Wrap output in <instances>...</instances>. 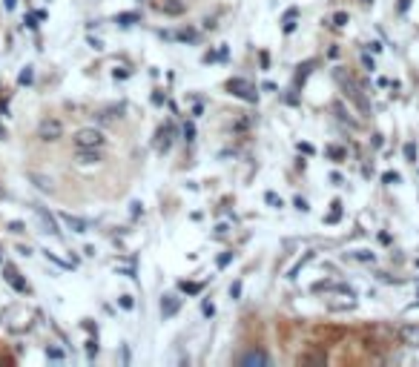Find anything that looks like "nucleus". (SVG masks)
Masks as SVG:
<instances>
[{
	"label": "nucleus",
	"instance_id": "obj_30",
	"mask_svg": "<svg viewBox=\"0 0 419 367\" xmlns=\"http://www.w3.org/2000/svg\"><path fill=\"white\" fill-rule=\"evenodd\" d=\"M87 353H89V358L98 353V344H95V339H89V341H87Z\"/></svg>",
	"mask_w": 419,
	"mask_h": 367
},
{
	"label": "nucleus",
	"instance_id": "obj_33",
	"mask_svg": "<svg viewBox=\"0 0 419 367\" xmlns=\"http://www.w3.org/2000/svg\"><path fill=\"white\" fill-rule=\"evenodd\" d=\"M9 230H12V233H23V230H26V227H23V224H21V221H12V224H9Z\"/></svg>",
	"mask_w": 419,
	"mask_h": 367
},
{
	"label": "nucleus",
	"instance_id": "obj_26",
	"mask_svg": "<svg viewBox=\"0 0 419 367\" xmlns=\"http://www.w3.org/2000/svg\"><path fill=\"white\" fill-rule=\"evenodd\" d=\"M46 356H49L52 361H60V358H63V350H58V347H49V350H46Z\"/></svg>",
	"mask_w": 419,
	"mask_h": 367
},
{
	"label": "nucleus",
	"instance_id": "obj_22",
	"mask_svg": "<svg viewBox=\"0 0 419 367\" xmlns=\"http://www.w3.org/2000/svg\"><path fill=\"white\" fill-rule=\"evenodd\" d=\"M230 296H233V299H241V281H233V284H230Z\"/></svg>",
	"mask_w": 419,
	"mask_h": 367
},
{
	"label": "nucleus",
	"instance_id": "obj_15",
	"mask_svg": "<svg viewBox=\"0 0 419 367\" xmlns=\"http://www.w3.org/2000/svg\"><path fill=\"white\" fill-rule=\"evenodd\" d=\"M81 161L84 164H95V161H101V153L98 150H81Z\"/></svg>",
	"mask_w": 419,
	"mask_h": 367
},
{
	"label": "nucleus",
	"instance_id": "obj_11",
	"mask_svg": "<svg viewBox=\"0 0 419 367\" xmlns=\"http://www.w3.org/2000/svg\"><path fill=\"white\" fill-rule=\"evenodd\" d=\"M138 21H141V18H138V12H121V15H115V23H121V26H132Z\"/></svg>",
	"mask_w": 419,
	"mask_h": 367
},
{
	"label": "nucleus",
	"instance_id": "obj_13",
	"mask_svg": "<svg viewBox=\"0 0 419 367\" xmlns=\"http://www.w3.org/2000/svg\"><path fill=\"white\" fill-rule=\"evenodd\" d=\"M38 215H40V221H43V227H46V233H52V236H58V227H55V218L52 215H46L40 207H38Z\"/></svg>",
	"mask_w": 419,
	"mask_h": 367
},
{
	"label": "nucleus",
	"instance_id": "obj_14",
	"mask_svg": "<svg viewBox=\"0 0 419 367\" xmlns=\"http://www.w3.org/2000/svg\"><path fill=\"white\" fill-rule=\"evenodd\" d=\"M161 9L167 15H181L184 12V4H178V0H167V4H161Z\"/></svg>",
	"mask_w": 419,
	"mask_h": 367
},
{
	"label": "nucleus",
	"instance_id": "obj_28",
	"mask_svg": "<svg viewBox=\"0 0 419 367\" xmlns=\"http://www.w3.org/2000/svg\"><path fill=\"white\" fill-rule=\"evenodd\" d=\"M184 138L187 141H195V126L192 124H184Z\"/></svg>",
	"mask_w": 419,
	"mask_h": 367
},
{
	"label": "nucleus",
	"instance_id": "obj_2",
	"mask_svg": "<svg viewBox=\"0 0 419 367\" xmlns=\"http://www.w3.org/2000/svg\"><path fill=\"white\" fill-rule=\"evenodd\" d=\"M227 89H230V95H236V98H241V101H247V104H256V89L247 84V81H241V78H233L230 84H227Z\"/></svg>",
	"mask_w": 419,
	"mask_h": 367
},
{
	"label": "nucleus",
	"instance_id": "obj_18",
	"mask_svg": "<svg viewBox=\"0 0 419 367\" xmlns=\"http://www.w3.org/2000/svg\"><path fill=\"white\" fill-rule=\"evenodd\" d=\"M327 155L333 161H344V150H342V146H327Z\"/></svg>",
	"mask_w": 419,
	"mask_h": 367
},
{
	"label": "nucleus",
	"instance_id": "obj_24",
	"mask_svg": "<svg viewBox=\"0 0 419 367\" xmlns=\"http://www.w3.org/2000/svg\"><path fill=\"white\" fill-rule=\"evenodd\" d=\"M351 258H357V261H374V253H365V250H359V253H354Z\"/></svg>",
	"mask_w": 419,
	"mask_h": 367
},
{
	"label": "nucleus",
	"instance_id": "obj_38",
	"mask_svg": "<svg viewBox=\"0 0 419 367\" xmlns=\"http://www.w3.org/2000/svg\"><path fill=\"white\" fill-rule=\"evenodd\" d=\"M365 4H374V0H365Z\"/></svg>",
	"mask_w": 419,
	"mask_h": 367
},
{
	"label": "nucleus",
	"instance_id": "obj_36",
	"mask_svg": "<svg viewBox=\"0 0 419 367\" xmlns=\"http://www.w3.org/2000/svg\"><path fill=\"white\" fill-rule=\"evenodd\" d=\"M0 138H6V129L4 126H0Z\"/></svg>",
	"mask_w": 419,
	"mask_h": 367
},
{
	"label": "nucleus",
	"instance_id": "obj_5",
	"mask_svg": "<svg viewBox=\"0 0 419 367\" xmlns=\"http://www.w3.org/2000/svg\"><path fill=\"white\" fill-rule=\"evenodd\" d=\"M399 339H402L408 347H419V324H405V327H399Z\"/></svg>",
	"mask_w": 419,
	"mask_h": 367
},
{
	"label": "nucleus",
	"instance_id": "obj_7",
	"mask_svg": "<svg viewBox=\"0 0 419 367\" xmlns=\"http://www.w3.org/2000/svg\"><path fill=\"white\" fill-rule=\"evenodd\" d=\"M178 307H181V299L178 296H164L161 299V316L164 319H173L178 313Z\"/></svg>",
	"mask_w": 419,
	"mask_h": 367
},
{
	"label": "nucleus",
	"instance_id": "obj_34",
	"mask_svg": "<svg viewBox=\"0 0 419 367\" xmlns=\"http://www.w3.org/2000/svg\"><path fill=\"white\" fill-rule=\"evenodd\" d=\"M299 150H302L305 155H313V146H310V143H299Z\"/></svg>",
	"mask_w": 419,
	"mask_h": 367
},
{
	"label": "nucleus",
	"instance_id": "obj_20",
	"mask_svg": "<svg viewBox=\"0 0 419 367\" xmlns=\"http://www.w3.org/2000/svg\"><path fill=\"white\" fill-rule=\"evenodd\" d=\"M347 21H351V18H347V12H336L333 15V26H347Z\"/></svg>",
	"mask_w": 419,
	"mask_h": 367
},
{
	"label": "nucleus",
	"instance_id": "obj_21",
	"mask_svg": "<svg viewBox=\"0 0 419 367\" xmlns=\"http://www.w3.org/2000/svg\"><path fill=\"white\" fill-rule=\"evenodd\" d=\"M18 84H23V87H26V84H32V66H26V69L21 72V78H18Z\"/></svg>",
	"mask_w": 419,
	"mask_h": 367
},
{
	"label": "nucleus",
	"instance_id": "obj_19",
	"mask_svg": "<svg viewBox=\"0 0 419 367\" xmlns=\"http://www.w3.org/2000/svg\"><path fill=\"white\" fill-rule=\"evenodd\" d=\"M264 201H267L270 207H276V209H278V207H285V204H282V198H278L276 192H267V195H264Z\"/></svg>",
	"mask_w": 419,
	"mask_h": 367
},
{
	"label": "nucleus",
	"instance_id": "obj_8",
	"mask_svg": "<svg viewBox=\"0 0 419 367\" xmlns=\"http://www.w3.org/2000/svg\"><path fill=\"white\" fill-rule=\"evenodd\" d=\"M4 278H6V281H9V284L18 290V292H29V284H26V281H23V278H21V275L12 270V267H4Z\"/></svg>",
	"mask_w": 419,
	"mask_h": 367
},
{
	"label": "nucleus",
	"instance_id": "obj_10",
	"mask_svg": "<svg viewBox=\"0 0 419 367\" xmlns=\"http://www.w3.org/2000/svg\"><path fill=\"white\" fill-rule=\"evenodd\" d=\"M342 218V201H333L330 204V212H327V218H325V224H336Z\"/></svg>",
	"mask_w": 419,
	"mask_h": 367
},
{
	"label": "nucleus",
	"instance_id": "obj_27",
	"mask_svg": "<svg viewBox=\"0 0 419 367\" xmlns=\"http://www.w3.org/2000/svg\"><path fill=\"white\" fill-rule=\"evenodd\" d=\"M201 313H204L207 319H210V316H213V313H216V307H213V302H204V305H201Z\"/></svg>",
	"mask_w": 419,
	"mask_h": 367
},
{
	"label": "nucleus",
	"instance_id": "obj_4",
	"mask_svg": "<svg viewBox=\"0 0 419 367\" xmlns=\"http://www.w3.org/2000/svg\"><path fill=\"white\" fill-rule=\"evenodd\" d=\"M60 132H63L60 121H43V124H40V138H43V141H58Z\"/></svg>",
	"mask_w": 419,
	"mask_h": 367
},
{
	"label": "nucleus",
	"instance_id": "obj_16",
	"mask_svg": "<svg viewBox=\"0 0 419 367\" xmlns=\"http://www.w3.org/2000/svg\"><path fill=\"white\" fill-rule=\"evenodd\" d=\"M181 290L190 292V296H198V292H201V284H195V281H181Z\"/></svg>",
	"mask_w": 419,
	"mask_h": 367
},
{
	"label": "nucleus",
	"instance_id": "obj_39",
	"mask_svg": "<svg viewBox=\"0 0 419 367\" xmlns=\"http://www.w3.org/2000/svg\"><path fill=\"white\" fill-rule=\"evenodd\" d=\"M0 264H4V258H0Z\"/></svg>",
	"mask_w": 419,
	"mask_h": 367
},
{
	"label": "nucleus",
	"instance_id": "obj_12",
	"mask_svg": "<svg viewBox=\"0 0 419 367\" xmlns=\"http://www.w3.org/2000/svg\"><path fill=\"white\" fill-rule=\"evenodd\" d=\"M296 18H299V9L290 6V9L285 12V32H293V29H296Z\"/></svg>",
	"mask_w": 419,
	"mask_h": 367
},
{
	"label": "nucleus",
	"instance_id": "obj_31",
	"mask_svg": "<svg viewBox=\"0 0 419 367\" xmlns=\"http://www.w3.org/2000/svg\"><path fill=\"white\" fill-rule=\"evenodd\" d=\"M259 60H261V69H270V55H267V52H261Z\"/></svg>",
	"mask_w": 419,
	"mask_h": 367
},
{
	"label": "nucleus",
	"instance_id": "obj_29",
	"mask_svg": "<svg viewBox=\"0 0 419 367\" xmlns=\"http://www.w3.org/2000/svg\"><path fill=\"white\" fill-rule=\"evenodd\" d=\"M233 261V253H224V256H219V267H227Z\"/></svg>",
	"mask_w": 419,
	"mask_h": 367
},
{
	"label": "nucleus",
	"instance_id": "obj_35",
	"mask_svg": "<svg viewBox=\"0 0 419 367\" xmlns=\"http://www.w3.org/2000/svg\"><path fill=\"white\" fill-rule=\"evenodd\" d=\"M15 4H18V0H6V9L12 12V9H15Z\"/></svg>",
	"mask_w": 419,
	"mask_h": 367
},
{
	"label": "nucleus",
	"instance_id": "obj_1",
	"mask_svg": "<svg viewBox=\"0 0 419 367\" xmlns=\"http://www.w3.org/2000/svg\"><path fill=\"white\" fill-rule=\"evenodd\" d=\"M75 143H78V150H101V146H104V135L98 129H81L75 135Z\"/></svg>",
	"mask_w": 419,
	"mask_h": 367
},
{
	"label": "nucleus",
	"instance_id": "obj_23",
	"mask_svg": "<svg viewBox=\"0 0 419 367\" xmlns=\"http://www.w3.org/2000/svg\"><path fill=\"white\" fill-rule=\"evenodd\" d=\"M382 184H399V172H385L382 175Z\"/></svg>",
	"mask_w": 419,
	"mask_h": 367
},
{
	"label": "nucleus",
	"instance_id": "obj_37",
	"mask_svg": "<svg viewBox=\"0 0 419 367\" xmlns=\"http://www.w3.org/2000/svg\"><path fill=\"white\" fill-rule=\"evenodd\" d=\"M413 361H416V364H419V356H416V358H413Z\"/></svg>",
	"mask_w": 419,
	"mask_h": 367
},
{
	"label": "nucleus",
	"instance_id": "obj_17",
	"mask_svg": "<svg viewBox=\"0 0 419 367\" xmlns=\"http://www.w3.org/2000/svg\"><path fill=\"white\" fill-rule=\"evenodd\" d=\"M402 153H405V158H408L410 164H416V155H419V153H416V143H405Z\"/></svg>",
	"mask_w": 419,
	"mask_h": 367
},
{
	"label": "nucleus",
	"instance_id": "obj_9",
	"mask_svg": "<svg viewBox=\"0 0 419 367\" xmlns=\"http://www.w3.org/2000/svg\"><path fill=\"white\" fill-rule=\"evenodd\" d=\"M158 153H167L170 150V143H173V126H164L161 132H158Z\"/></svg>",
	"mask_w": 419,
	"mask_h": 367
},
{
	"label": "nucleus",
	"instance_id": "obj_6",
	"mask_svg": "<svg viewBox=\"0 0 419 367\" xmlns=\"http://www.w3.org/2000/svg\"><path fill=\"white\" fill-rule=\"evenodd\" d=\"M60 218H63V224H66L69 230H72V233H87V230H89V224L84 221V218H78V215H69V212H63Z\"/></svg>",
	"mask_w": 419,
	"mask_h": 367
},
{
	"label": "nucleus",
	"instance_id": "obj_32",
	"mask_svg": "<svg viewBox=\"0 0 419 367\" xmlns=\"http://www.w3.org/2000/svg\"><path fill=\"white\" fill-rule=\"evenodd\" d=\"M296 209H299V212H308L310 207H308V201H305V198H296Z\"/></svg>",
	"mask_w": 419,
	"mask_h": 367
},
{
	"label": "nucleus",
	"instance_id": "obj_25",
	"mask_svg": "<svg viewBox=\"0 0 419 367\" xmlns=\"http://www.w3.org/2000/svg\"><path fill=\"white\" fill-rule=\"evenodd\" d=\"M118 305H121L124 310H132V307H135V302H132V296H121V299H118Z\"/></svg>",
	"mask_w": 419,
	"mask_h": 367
},
{
	"label": "nucleus",
	"instance_id": "obj_3",
	"mask_svg": "<svg viewBox=\"0 0 419 367\" xmlns=\"http://www.w3.org/2000/svg\"><path fill=\"white\" fill-rule=\"evenodd\" d=\"M239 364H241V367H264V364H270V358H267L261 350H250V353H244V356L239 358Z\"/></svg>",
	"mask_w": 419,
	"mask_h": 367
}]
</instances>
